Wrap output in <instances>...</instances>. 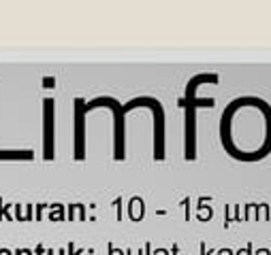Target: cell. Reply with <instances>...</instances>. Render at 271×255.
I'll return each mask as SVG.
<instances>
[{"label":"cell","mask_w":271,"mask_h":255,"mask_svg":"<svg viewBox=\"0 0 271 255\" xmlns=\"http://www.w3.org/2000/svg\"><path fill=\"white\" fill-rule=\"evenodd\" d=\"M220 140L231 157L258 162L271 153V106L256 96L235 98L222 113Z\"/></svg>","instance_id":"6da1fadb"},{"label":"cell","mask_w":271,"mask_h":255,"mask_svg":"<svg viewBox=\"0 0 271 255\" xmlns=\"http://www.w3.org/2000/svg\"><path fill=\"white\" fill-rule=\"evenodd\" d=\"M269 219V204H248V219Z\"/></svg>","instance_id":"7a4b0ae2"},{"label":"cell","mask_w":271,"mask_h":255,"mask_svg":"<svg viewBox=\"0 0 271 255\" xmlns=\"http://www.w3.org/2000/svg\"><path fill=\"white\" fill-rule=\"evenodd\" d=\"M256 255H271L269 249H261V251H256Z\"/></svg>","instance_id":"3957f363"},{"label":"cell","mask_w":271,"mask_h":255,"mask_svg":"<svg viewBox=\"0 0 271 255\" xmlns=\"http://www.w3.org/2000/svg\"><path fill=\"white\" fill-rule=\"evenodd\" d=\"M239 255H250V247H245L243 251H239Z\"/></svg>","instance_id":"277c9868"}]
</instances>
